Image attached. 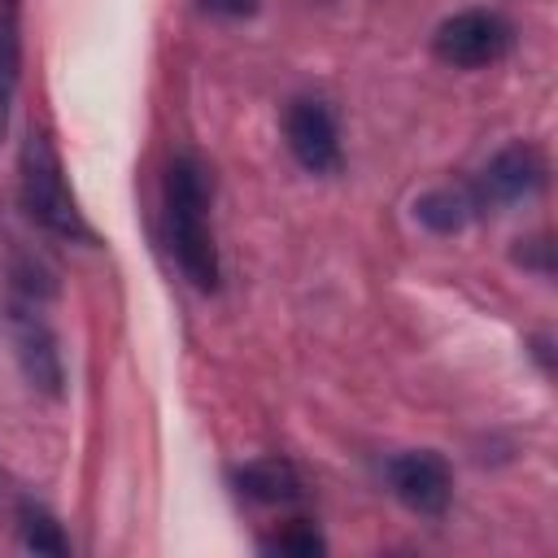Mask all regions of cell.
Returning <instances> with one entry per match:
<instances>
[{
    "label": "cell",
    "mask_w": 558,
    "mask_h": 558,
    "mask_svg": "<svg viewBox=\"0 0 558 558\" xmlns=\"http://www.w3.org/2000/svg\"><path fill=\"white\" fill-rule=\"evenodd\" d=\"M209 201H214V183L205 161L192 153H179L166 170V235L183 279L201 292H214L222 275L214 227H209Z\"/></svg>",
    "instance_id": "obj_1"
},
{
    "label": "cell",
    "mask_w": 558,
    "mask_h": 558,
    "mask_svg": "<svg viewBox=\"0 0 558 558\" xmlns=\"http://www.w3.org/2000/svg\"><path fill=\"white\" fill-rule=\"evenodd\" d=\"M17 192H22L26 214L48 235H57L65 244H96V231H92V222L83 218V209H78V201L70 192L61 153H57V144L44 131H31L22 140V153H17Z\"/></svg>",
    "instance_id": "obj_2"
},
{
    "label": "cell",
    "mask_w": 558,
    "mask_h": 558,
    "mask_svg": "<svg viewBox=\"0 0 558 558\" xmlns=\"http://www.w3.org/2000/svg\"><path fill=\"white\" fill-rule=\"evenodd\" d=\"M4 331H9V349H13L22 379L39 397H61L65 392V357H61V340H57L52 323L39 310V296H31L22 288L9 292L4 296Z\"/></svg>",
    "instance_id": "obj_3"
},
{
    "label": "cell",
    "mask_w": 558,
    "mask_h": 558,
    "mask_svg": "<svg viewBox=\"0 0 558 558\" xmlns=\"http://www.w3.org/2000/svg\"><path fill=\"white\" fill-rule=\"evenodd\" d=\"M514 48V22L497 9H462L445 17L432 35V52L453 70L497 65Z\"/></svg>",
    "instance_id": "obj_4"
},
{
    "label": "cell",
    "mask_w": 558,
    "mask_h": 558,
    "mask_svg": "<svg viewBox=\"0 0 558 558\" xmlns=\"http://www.w3.org/2000/svg\"><path fill=\"white\" fill-rule=\"evenodd\" d=\"M545 153L536 144H506L501 153L488 157V166L480 170V179L471 183V196L480 209H506V205H519L527 196H536L545 187Z\"/></svg>",
    "instance_id": "obj_5"
},
{
    "label": "cell",
    "mask_w": 558,
    "mask_h": 558,
    "mask_svg": "<svg viewBox=\"0 0 558 558\" xmlns=\"http://www.w3.org/2000/svg\"><path fill=\"white\" fill-rule=\"evenodd\" d=\"M384 480L401 506L414 514H445L453 501V471L436 449H405L384 462Z\"/></svg>",
    "instance_id": "obj_6"
},
{
    "label": "cell",
    "mask_w": 558,
    "mask_h": 558,
    "mask_svg": "<svg viewBox=\"0 0 558 558\" xmlns=\"http://www.w3.org/2000/svg\"><path fill=\"white\" fill-rule=\"evenodd\" d=\"M283 140L301 170H310V174L340 170V126H336V113L327 109V100H318V96L292 100L283 113Z\"/></svg>",
    "instance_id": "obj_7"
},
{
    "label": "cell",
    "mask_w": 558,
    "mask_h": 558,
    "mask_svg": "<svg viewBox=\"0 0 558 558\" xmlns=\"http://www.w3.org/2000/svg\"><path fill=\"white\" fill-rule=\"evenodd\" d=\"M235 484L248 501L262 506H292L305 497V480L288 458H253L235 471Z\"/></svg>",
    "instance_id": "obj_8"
},
{
    "label": "cell",
    "mask_w": 558,
    "mask_h": 558,
    "mask_svg": "<svg viewBox=\"0 0 558 558\" xmlns=\"http://www.w3.org/2000/svg\"><path fill=\"white\" fill-rule=\"evenodd\" d=\"M475 214H480V205H475L471 187H432V192H423V196L414 201V218H418L427 231H436V235L462 231Z\"/></svg>",
    "instance_id": "obj_9"
},
{
    "label": "cell",
    "mask_w": 558,
    "mask_h": 558,
    "mask_svg": "<svg viewBox=\"0 0 558 558\" xmlns=\"http://www.w3.org/2000/svg\"><path fill=\"white\" fill-rule=\"evenodd\" d=\"M17 536H22V545L31 554H48V558H65L70 554V541H65L61 523L44 506H35V501H22V510H17Z\"/></svg>",
    "instance_id": "obj_10"
},
{
    "label": "cell",
    "mask_w": 558,
    "mask_h": 558,
    "mask_svg": "<svg viewBox=\"0 0 558 558\" xmlns=\"http://www.w3.org/2000/svg\"><path fill=\"white\" fill-rule=\"evenodd\" d=\"M17 70H22L17 35H13L9 22H0V131L9 126V105H13V92H17Z\"/></svg>",
    "instance_id": "obj_11"
},
{
    "label": "cell",
    "mask_w": 558,
    "mask_h": 558,
    "mask_svg": "<svg viewBox=\"0 0 558 558\" xmlns=\"http://www.w3.org/2000/svg\"><path fill=\"white\" fill-rule=\"evenodd\" d=\"M266 554H292V558H314L327 549V541L310 527V523H288L283 532H275L270 541H262Z\"/></svg>",
    "instance_id": "obj_12"
},
{
    "label": "cell",
    "mask_w": 558,
    "mask_h": 558,
    "mask_svg": "<svg viewBox=\"0 0 558 558\" xmlns=\"http://www.w3.org/2000/svg\"><path fill=\"white\" fill-rule=\"evenodd\" d=\"M554 244H549V235H527V240H519V248H514V262H523L527 270H536V275H549L554 270Z\"/></svg>",
    "instance_id": "obj_13"
},
{
    "label": "cell",
    "mask_w": 558,
    "mask_h": 558,
    "mask_svg": "<svg viewBox=\"0 0 558 558\" xmlns=\"http://www.w3.org/2000/svg\"><path fill=\"white\" fill-rule=\"evenodd\" d=\"M262 0H205L209 13H222V17H253Z\"/></svg>",
    "instance_id": "obj_14"
}]
</instances>
